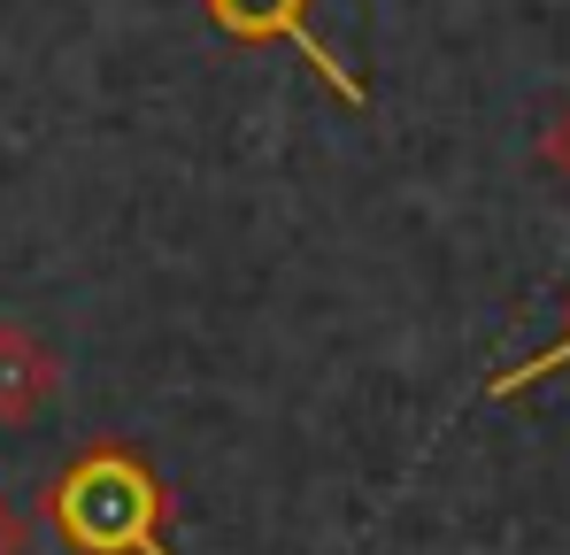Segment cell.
Instances as JSON below:
<instances>
[{"instance_id":"6da1fadb","label":"cell","mask_w":570,"mask_h":555,"mask_svg":"<svg viewBox=\"0 0 570 555\" xmlns=\"http://www.w3.org/2000/svg\"><path fill=\"white\" fill-rule=\"evenodd\" d=\"M55 517L78 548L94 555H155V517H163V494L155 478L139 470V456L124 448H94L62 486H55Z\"/></svg>"},{"instance_id":"7a4b0ae2","label":"cell","mask_w":570,"mask_h":555,"mask_svg":"<svg viewBox=\"0 0 570 555\" xmlns=\"http://www.w3.org/2000/svg\"><path fill=\"white\" fill-rule=\"evenodd\" d=\"M208 16L232 31V39H293L301 47V62L324 78V86L340 93V100H363V86L332 62V47L316 39V23H308V0H208Z\"/></svg>"},{"instance_id":"3957f363","label":"cell","mask_w":570,"mask_h":555,"mask_svg":"<svg viewBox=\"0 0 570 555\" xmlns=\"http://www.w3.org/2000/svg\"><path fill=\"white\" fill-rule=\"evenodd\" d=\"M55 393H62V356H55L31 324L0 317V425H31V417H47Z\"/></svg>"},{"instance_id":"277c9868","label":"cell","mask_w":570,"mask_h":555,"mask_svg":"<svg viewBox=\"0 0 570 555\" xmlns=\"http://www.w3.org/2000/svg\"><path fill=\"white\" fill-rule=\"evenodd\" d=\"M0 555H31V517L0 494Z\"/></svg>"},{"instance_id":"5b68a950","label":"cell","mask_w":570,"mask_h":555,"mask_svg":"<svg viewBox=\"0 0 570 555\" xmlns=\"http://www.w3.org/2000/svg\"><path fill=\"white\" fill-rule=\"evenodd\" d=\"M548 163H563V171H570V116L548 132Z\"/></svg>"}]
</instances>
